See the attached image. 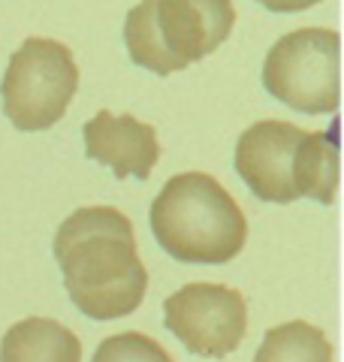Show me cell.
Instances as JSON below:
<instances>
[{"label": "cell", "instance_id": "obj_1", "mask_svg": "<svg viewBox=\"0 0 344 362\" xmlns=\"http://www.w3.org/2000/svg\"><path fill=\"white\" fill-rule=\"evenodd\" d=\"M55 259L64 287L91 320H118L142 305L148 272L139 259L133 223L109 206L73 211L55 233Z\"/></svg>", "mask_w": 344, "mask_h": 362}, {"label": "cell", "instance_id": "obj_2", "mask_svg": "<svg viewBox=\"0 0 344 362\" xmlns=\"http://www.w3.org/2000/svg\"><path fill=\"white\" fill-rule=\"evenodd\" d=\"M236 173L263 202L290 206L308 197L332 206L338 194V142L287 121H257L236 142Z\"/></svg>", "mask_w": 344, "mask_h": 362}, {"label": "cell", "instance_id": "obj_3", "mask_svg": "<svg viewBox=\"0 0 344 362\" xmlns=\"http://www.w3.org/2000/svg\"><path fill=\"white\" fill-rule=\"evenodd\" d=\"M157 245L181 263L221 266L242 254L248 221L233 194L209 173L169 178L151 206Z\"/></svg>", "mask_w": 344, "mask_h": 362}, {"label": "cell", "instance_id": "obj_4", "mask_svg": "<svg viewBox=\"0 0 344 362\" xmlns=\"http://www.w3.org/2000/svg\"><path fill=\"white\" fill-rule=\"evenodd\" d=\"M233 25V0H142L127 13L124 42L136 66L169 76L209 58Z\"/></svg>", "mask_w": 344, "mask_h": 362}, {"label": "cell", "instance_id": "obj_5", "mask_svg": "<svg viewBox=\"0 0 344 362\" xmlns=\"http://www.w3.org/2000/svg\"><path fill=\"white\" fill-rule=\"evenodd\" d=\"M79 90V66L64 42L30 37L9 58L0 97L16 130H49L64 118Z\"/></svg>", "mask_w": 344, "mask_h": 362}, {"label": "cell", "instance_id": "obj_6", "mask_svg": "<svg viewBox=\"0 0 344 362\" xmlns=\"http://www.w3.org/2000/svg\"><path fill=\"white\" fill-rule=\"evenodd\" d=\"M338 54L336 30L302 28L281 37L263 64V85L278 103L302 115L338 109Z\"/></svg>", "mask_w": 344, "mask_h": 362}, {"label": "cell", "instance_id": "obj_7", "mask_svg": "<svg viewBox=\"0 0 344 362\" xmlns=\"http://www.w3.org/2000/svg\"><path fill=\"white\" fill-rule=\"evenodd\" d=\"M164 323L193 356L224 359L248 332V302L233 287L200 281L164 302Z\"/></svg>", "mask_w": 344, "mask_h": 362}, {"label": "cell", "instance_id": "obj_8", "mask_svg": "<svg viewBox=\"0 0 344 362\" xmlns=\"http://www.w3.org/2000/svg\"><path fill=\"white\" fill-rule=\"evenodd\" d=\"M85 154L91 160L109 166L115 178L145 181L160 160V145L151 124L133 115H112L109 109L97 112L85 124Z\"/></svg>", "mask_w": 344, "mask_h": 362}, {"label": "cell", "instance_id": "obj_9", "mask_svg": "<svg viewBox=\"0 0 344 362\" xmlns=\"http://www.w3.org/2000/svg\"><path fill=\"white\" fill-rule=\"evenodd\" d=\"M0 359L4 362H79L82 359V344H79V338L67 326L45 320V317H30V320L16 323L4 335Z\"/></svg>", "mask_w": 344, "mask_h": 362}, {"label": "cell", "instance_id": "obj_10", "mask_svg": "<svg viewBox=\"0 0 344 362\" xmlns=\"http://www.w3.org/2000/svg\"><path fill=\"white\" fill-rule=\"evenodd\" d=\"M257 359H314V362H329L332 359V344L320 335L314 326L308 323H284L278 329L266 335V341L257 350Z\"/></svg>", "mask_w": 344, "mask_h": 362}, {"label": "cell", "instance_id": "obj_11", "mask_svg": "<svg viewBox=\"0 0 344 362\" xmlns=\"http://www.w3.org/2000/svg\"><path fill=\"white\" fill-rule=\"evenodd\" d=\"M269 9V13H281V16H290V13H305V9L317 6L320 0H257Z\"/></svg>", "mask_w": 344, "mask_h": 362}]
</instances>
